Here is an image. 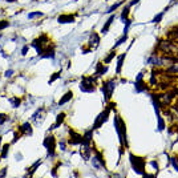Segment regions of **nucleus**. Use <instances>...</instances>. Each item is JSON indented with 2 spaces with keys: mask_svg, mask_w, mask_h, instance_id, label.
Here are the masks:
<instances>
[{
  "mask_svg": "<svg viewBox=\"0 0 178 178\" xmlns=\"http://www.w3.org/2000/svg\"><path fill=\"white\" fill-rule=\"evenodd\" d=\"M114 126H116L117 134H118L120 142H121V146L124 148H128V135H126V128H125L124 120L120 118L118 114L114 116Z\"/></svg>",
  "mask_w": 178,
  "mask_h": 178,
  "instance_id": "nucleus-1",
  "label": "nucleus"
},
{
  "mask_svg": "<svg viewBox=\"0 0 178 178\" xmlns=\"http://www.w3.org/2000/svg\"><path fill=\"white\" fill-rule=\"evenodd\" d=\"M129 161H130V164H132L133 170H134L137 174L148 175L145 172V159H143V157H138V156H134V154H130Z\"/></svg>",
  "mask_w": 178,
  "mask_h": 178,
  "instance_id": "nucleus-2",
  "label": "nucleus"
},
{
  "mask_svg": "<svg viewBox=\"0 0 178 178\" xmlns=\"http://www.w3.org/2000/svg\"><path fill=\"white\" fill-rule=\"evenodd\" d=\"M113 108H114V104H113V102H110V105H108L105 109H104V112H101V113L98 114L97 118H96V121H94V124H93V128H92L93 130L98 129V128H100L101 125L104 124V122L108 121V118H109V113H110V110H112Z\"/></svg>",
  "mask_w": 178,
  "mask_h": 178,
  "instance_id": "nucleus-3",
  "label": "nucleus"
},
{
  "mask_svg": "<svg viewBox=\"0 0 178 178\" xmlns=\"http://www.w3.org/2000/svg\"><path fill=\"white\" fill-rule=\"evenodd\" d=\"M94 82H96L94 77H84L82 82H80V89L85 93L93 92L94 90Z\"/></svg>",
  "mask_w": 178,
  "mask_h": 178,
  "instance_id": "nucleus-4",
  "label": "nucleus"
},
{
  "mask_svg": "<svg viewBox=\"0 0 178 178\" xmlns=\"http://www.w3.org/2000/svg\"><path fill=\"white\" fill-rule=\"evenodd\" d=\"M43 145H44V148L47 149L48 154H49L50 157L55 154V148H56V140L53 135H47L44 140V142H43Z\"/></svg>",
  "mask_w": 178,
  "mask_h": 178,
  "instance_id": "nucleus-5",
  "label": "nucleus"
},
{
  "mask_svg": "<svg viewBox=\"0 0 178 178\" xmlns=\"http://www.w3.org/2000/svg\"><path fill=\"white\" fill-rule=\"evenodd\" d=\"M114 86H116V81H114V80H109V81H105L102 84V92H104V94H105V100H109V98L112 97Z\"/></svg>",
  "mask_w": 178,
  "mask_h": 178,
  "instance_id": "nucleus-6",
  "label": "nucleus"
},
{
  "mask_svg": "<svg viewBox=\"0 0 178 178\" xmlns=\"http://www.w3.org/2000/svg\"><path fill=\"white\" fill-rule=\"evenodd\" d=\"M148 63L151 64L153 66H164L165 63H166V60H165L164 56H162V57H159V56H157L156 53H153V55L148 58Z\"/></svg>",
  "mask_w": 178,
  "mask_h": 178,
  "instance_id": "nucleus-7",
  "label": "nucleus"
},
{
  "mask_svg": "<svg viewBox=\"0 0 178 178\" xmlns=\"http://www.w3.org/2000/svg\"><path fill=\"white\" fill-rule=\"evenodd\" d=\"M69 133H71V138H69L68 143L69 145H79V143L82 142V135L76 133L73 129H69Z\"/></svg>",
  "mask_w": 178,
  "mask_h": 178,
  "instance_id": "nucleus-8",
  "label": "nucleus"
},
{
  "mask_svg": "<svg viewBox=\"0 0 178 178\" xmlns=\"http://www.w3.org/2000/svg\"><path fill=\"white\" fill-rule=\"evenodd\" d=\"M92 135H93V129L88 130L84 135H82V142L81 145L82 146H89L90 145V141H92Z\"/></svg>",
  "mask_w": 178,
  "mask_h": 178,
  "instance_id": "nucleus-9",
  "label": "nucleus"
},
{
  "mask_svg": "<svg viewBox=\"0 0 178 178\" xmlns=\"http://www.w3.org/2000/svg\"><path fill=\"white\" fill-rule=\"evenodd\" d=\"M57 21L60 24H65V23H73L74 21V15H60L57 19Z\"/></svg>",
  "mask_w": 178,
  "mask_h": 178,
  "instance_id": "nucleus-10",
  "label": "nucleus"
},
{
  "mask_svg": "<svg viewBox=\"0 0 178 178\" xmlns=\"http://www.w3.org/2000/svg\"><path fill=\"white\" fill-rule=\"evenodd\" d=\"M106 72H108V66H106V64L104 65L102 63H98L97 66H96V77L102 76V74H105Z\"/></svg>",
  "mask_w": 178,
  "mask_h": 178,
  "instance_id": "nucleus-11",
  "label": "nucleus"
},
{
  "mask_svg": "<svg viewBox=\"0 0 178 178\" xmlns=\"http://www.w3.org/2000/svg\"><path fill=\"white\" fill-rule=\"evenodd\" d=\"M125 57H126V52H124L122 55L118 56V60H117V68H116V73H117V74L121 73V69H122V65H124Z\"/></svg>",
  "mask_w": 178,
  "mask_h": 178,
  "instance_id": "nucleus-12",
  "label": "nucleus"
},
{
  "mask_svg": "<svg viewBox=\"0 0 178 178\" xmlns=\"http://www.w3.org/2000/svg\"><path fill=\"white\" fill-rule=\"evenodd\" d=\"M72 97H73V93L71 92V90H69V92H66L65 94L63 96V97L60 98V100H58V102H57V105H60V106H63L64 104H66L68 102V101H71L72 100Z\"/></svg>",
  "mask_w": 178,
  "mask_h": 178,
  "instance_id": "nucleus-13",
  "label": "nucleus"
},
{
  "mask_svg": "<svg viewBox=\"0 0 178 178\" xmlns=\"http://www.w3.org/2000/svg\"><path fill=\"white\" fill-rule=\"evenodd\" d=\"M20 132L23 133V134L32 135V128H31V124H29V122H25V124L20 125Z\"/></svg>",
  "mask_w": 178,
  "mask_h": 178,
  "instance_id": "nucleus-14",
  "label": "nucleus"
},
{
  "mask_svg": "<svg viewBox=\"0 0 178 178\" xmlns=\"http://www.w3.org/2000/svg\"><path fill=\"white\" fill-rule=\"evenodd\" d=\"M129 12H130V5H126V7H124V9H122V12H121V21H126L128 19V16H129Z\"/></svg>",
  "mask_w": 178,
  "mask_h": 178,
  "instance_id": "nucleus-15",
  "label": "nucleus"
},
{
  "mask_svg": "<svg viewBox=\"0 0 178 178\" xmlns=\"http://www.w3.org/2000/svg\"><path fill=\"white\" fill-rule=\"evenodd\" d=\"M64 120H65V113H60V114H57V118H56V124L52 126V129H53V128L60 126V125L64 122Z\"/></svg>",
  "mask_w": 178,
  "mask_h": 178,
  "instance_id": "nucleus-16",
  "label": "nucleus"
},
{
  "mask_svg": "<svg viewBox=\"0 0 178 178\" xmlns=\"http://www.w3.org/2000/svg\"><path fill=\"white\" fill-rule=\"evenodd\" d=\"M113 20H114V16L112 15L110 17H109L108 20H106V23L104 24V27H102V33H106V32L109 31V27H110V24L113 23Z\"/></svg>",
  "mask_w": 178,
  "mask_h": 178,
  "instance_id": "nucleus-17",
  "label": "nucleus"
},
{
  "mask_svg": "<svg viewBox=\"0 0 178 178\" xmlns=\"http://www.w3.org/2000/svg\"><path fill=\"white\" fill-rule=\"evenodd\" d=\"M166 73H169V74H177L178 73V63L170 65L169 68L166 69Z\"/></svg>",
  "mask_w": 178,
  "mask_h": 178,
  "instance_id": "nucleus-18",
  "label": "nucleus"
},
{
  "mask_svg": "<svg viewBox=\"0 0 178 178\" xmlns=\"http://www.w3.org/2000/svg\"><path fill=\"white\" fill-rule=\"evenodd\" d=\"M92 43H94V47H97V45L100 44V36H98L97 33H92V35H90L89 44H92Z\"/></svg>",
  "mask_w": 178,
  "mask_h": 178,
  "instance_id": "nucleus-19",
  "label": "nucleus"
},
{
  "mask_svg": "<svg viewBox=\"0 0 178 178\" xmlns=\"http://www.w3.org/2000/svg\"><path fill=\"white\" fill-rule=\"evenodd\" d=\"M114 56H116V50L112 49V50H110V53H109V55L106 56L105 58H104V64H106V65H108V64L110 63V61L114 58Z\"/></svg>",
  "mask_w": 178,
  "mask_h": 178,
  "instance_id": "nucleus-20",
  "label": "nucleus"
},
{
  "mask_svg": "<svg viewBox=\"0 0 178 178\" xmlns=\"http://www.w3.org/2000/svg\"><path fill=\"white\" fill-rule=\"evenodd\" d=\"M166 11H167V8L165 11H162V12L157 13V15L153 17V20H151V21H153V23H159V21L162 20V17H164V15H165V12H166Z\"/></svg>",
  "mask_w": 178,
  "mask_h": 178,
  "instance_id": "nucleus-21",
  "label": "nucleus"
},
{
  "mask_svg": "<svg viewBox=\"0 0 178 178\" xmlns=\"http://www.w3.org/2000/svg\"><path fill=\"white\" fill-rule=\"evenodd\" d=\"M169 159H170V164H172V166L178 172V157L177 156H173V157H169Z\"/></svg>",
  "mask_w": 178,
  "mask_h": 178,
  "instance_id": "nucleus-22",
  "label": "nucleus"
},
{
  "mask_svg": "<svg viewBox=\"0 0 178 178\" xmlns=\"http://www.w3.org/2000/svg\"><path fill=\"white\" fill-rule=\"evenodd\" d=\"M40 165H41V161H40V159H39V161H37L36 164H33V165H32V166H31V169L28 170V174H29V175H32V174H33V172L37 169V167L40 166Z\"/></svg>",
  "mask_w": 178,
  "mask_h": 178,
  "instance_id": "nucleus-23",
  "label": "nucleus"
},
{
  "mask_svg": "<svg viewBox=\"0 0 178 178\" xmlns=\"http://www.w3.org/2000/svg\"><path fill=\"white\" fill-rule=\"evenodd\" d=\"M9 143H5L4 146H3V150H1V157L3 158H7V156H8V150H9Z\"/></svg>",
  "mask_w": 178,
  "mask_h": 178,
  "instance_id": "nucleus-24",
  "label": "nucleus"
},
{
  "mask_svg": "<svg viewBox=\"0 0 178 178\" xmlns=\"http://www.w3.org/2000/svg\"><path fill=\"white\" fill-rule=\"evenodd\" d=\"M122 3H124V1H122V0H121V1H118V3H116V4H113L110 8H109L108 11H106V12H108V13H110V12H113V11H116L118 7H121V4H122Z\"/></svg>",
  "mask_w": 178,
  "mask_h": 178,
  "instance_id": "nucleus-25",
  "label": "nucleus"
},
{
  "mask_svg": "<svg viewBox=\"0 0 178 178\" xmlns=\"http://www.w3.org/2000/svg\"><path fill=\"white\" fill-rule=\"evenodd\" d=\"M126 39H128V35H124V36H122V37H120V39H118V41H117L116 44H114V48H117V47H118V45L124 44V43L126 41Z\"/></svg>",
  "mask_w": 178,
  "mask_h": 178,
  "instance_id": "nucleus-26",
  "label": "nucleus"
},
{
  "mask_svg": "<svg viewBox=\"0 0 178 178\" xmlns=\"http://www.w3.org/2000/svg\"><path fill=\"white\" fill-rule=\"evenodd\" d=\"M60 74H61V73H60V72H55V73H53V74H52V76H50V79H49V80H48V82H49V84H52V82H53V81H55V80H57V79H58V77H60Z\"/></svg>",
  "mask_w": 178,
  "mask_h": 178,
  "instance_id": "nucleus-27",
  "label": "nucleus"
},
{
  "mask_svg": "<svg viewBox=\"0 0 178 178\" xmlns=\"http://www.w3.org/2000/svg\"><path fill=\"white\" fill-rule=\"evenodd\" d=\"M11 104H12L13 108H17L20 105V98H11Z\"/></svg>",
  "mask_w": 178,
  "mask_h": 178,
  "instance_id": "nucleus-28",
  "label": "nucleus"
},
{
  "mask_svg": "<svg viewBox=\"0 0 178 178\" xmlns=\"http://www.w3.org/2000/svg\"><path fill=\"white\" fill-rule=\"evenodd\" d=\"M8 25H9V23H8L7 20H0V31L4 29V28H7Z\"/></svg>",
  "mask_w": 178,
  "mask_h": 178,
  "instance_id": "nucleus-29",
  "label": "nucleus"
},
{
  "mask_svg": "<svg viewBox=\"0 0 178 178\" xmlns=\"http://www.w3.org/2000/svg\"><path fill=\"white\" fill-rule=\"evenodd\" d=\"M36 16H43V12H32L28 15V19H33L36 17Z\"/></svg>",
  "mask_w": 178,
  "mask_h": 178,
  "instance_id": "nucleus-30",
  "label": "nucleus"
},
{
  "mask_svg": "<svg viewBox=\"0 0 178 178\" xmlns=\"http://www.w3.org/2000/svg\"><path fill=\"white\" fill-rule=\"evenodd\" d=\"M12 74H13V71H12V69H8V71L5 72V77H11Z\"/></svg>",
  "mask_w": 178,
  "mask_h": 178,
  "instance_id": "nucleus-31",
  "label": "nucleus"
},
{
  "mask_svg": "<svg viewBox=\"0 0 178 178\" xmlns=\"http://www.w3.org/2000/svg\"><path fill=\"white\" fill-rule=\"evenodd\" d=\"M5 120H7V116H4V114H0V124H3Z\"/></svg>",
  "mask_w": 178,
  "mask_h": 178,
  "instance_id": "nucleus-32",
  "label": "nucleus"
},
{
  "mask_svg": "<svg viewBox=\"0 0 178 178\" xmlns=\"http://www.w3.org/2000/svg\"><path fill=\"white\" fill-rule=\"evenodd\" d=\"M27 52H28V47H23V49H21V55H27Z\"/></svg>",
  "mask_w": 178,
  "mask_h": 178,
  "instance_id": "nucleus-33",
  "label": "nucleus"
},
{
  "mask_svg": "<svg viewBox=\"0 0 178 178\" xmlns=\"http://www.w3.org/2000/svg\"><path fill=\"white\" fill-rule=\"evenodd\" d=\"M151 166H154L156 172H158V165H157V162H156V161H151Z\"/></svg>",
  "mask_w": 178,
  "mask_h": 178,
  "instance_id": "nucleus-34",
  "label": "nucleus"
},
{
  "mask_svg": "<svg viewBox=\"0 0 178 178\" xmlns=\"http://www.w3.org/2000/svg\"><path fill=\"white\" fill-rule=\"evenodd\" d=\"M13 135H15V137H13V140H12V142H16V141H17V140H19V135H20V134H19V133H15V134H13Z\"/></svg>",
  "mask_w": 178,
  "mask_h": 178,
  "instance_id": "nucleus-35",
  "label": "nucleus"
},
{
  "mask_svg": "<svg viewBox=\"0 0 178 178\" xmlns=\"http://www.w3.org/2000/svg\"><path fill=\"white\" fill-rule=\"evenodd\" d=\"M5 174H7V167H4V169L0 172V177H3V175H5Z\"/></svg>",
  "mask_w": 178,
  "mask_h": 178,
  "instance_id": "nucleus-36",
  "label": "nucleus"
},
{
  "mask_svg": "<svg viewBox=\"0 0 178 178\" xmlns=\"http://www.w3.org/2000/svg\"><path fill=\"white\" fill-rule=\"evenodd\" d=\"M138 1H140V0H132V1H130L129 3V5H130V7H132V5H134V4H137V3Z\"/></svg>",
  "mask_w": 178,
  "mask_h": 178,
  "instance_id": "nucleus-37",
  "label": "nucleus"
},
{
  "mask_svg": "<svg viewBox=\"0 0 178 178\" xmlns=\"http://www.w3.org/2000/svg\"><path fill=\"white\" fill-rule=\"evenodd\" d=\"M60 148L63 149V150H65V142H60Z\"/></svg>",
  "mask_w": 178,
  "mask_h": 178,
  "instance_id": "nucleus-38",
  "label": "nucleus"
},
{
  "mask_svg": "<svg viewBox=\"0 0 178 178\" xmlns=\"http://www.w3.org/2000/svg\"><path fill=\"white\" fill-rule=\"evenodd\" d=\"M16 156H17V157H16V158H17V161H20V159H21V154H20V153H17Z\"/></svg>",
  "mask_w": 178,
  "mask_h": 178,
  "instance_id": "nucleus-39",
  "label": "nucleus"
},
{
  "mask_svg": "<svg viewBox=\"0 0 178 178\" xmlns=\"http://www.w3.org/2000/svg\"><path fill=\"white\" fill-rule=\"evenodd\" d=\"M0 142H1V138H0Z\"/></svg>",
  "mask_w": 178,
  "mask_h": 178,
  "instance_id": "nucleus-40",
  "label": "nucleus"
},
{
  "mask_svg": "<svg viewBox=\"0 0 178 178\" xmlns=\"http://www.w3.org/2000/svg\"><path fill=\"white\" fill-rule=\"evenodd\" d=\"M0 158H1V156H0Z\"/></svg>",
  "mask_w": 178,
  "mask_h": 178,
  "instance_id": "nucleus-41",
  "label": "nucleus"
}]
</instances>
